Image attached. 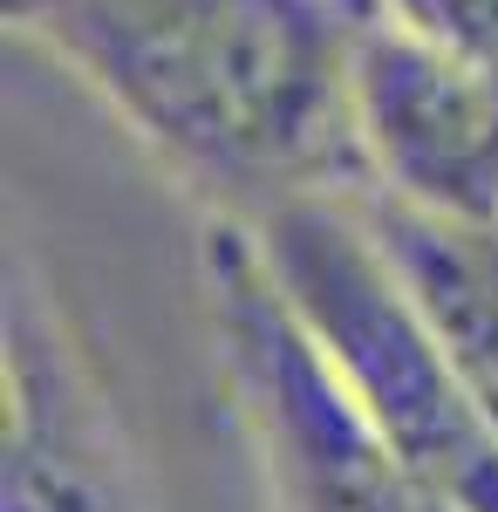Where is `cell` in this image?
<instances>
[{
	"label": "cell",
	"instance_id": "6da1fadb",
	"mask_svg": "<svg viewBox=\"0 0 498 512\" xmlns=\"http://www.w3.org/2000/svg\"><path fill=\"white\" fill-rule=\"evenodd\" d=\"M7 28L103 96L178 178L239 219L335 192L348 144V14L335 0H0Z\"/></svg>",
	"mask_w": 498,
	"mask_h": 512
},
{
	"label": "cell",
	"instance_id": "7a4b0ae2",
	"mask_svg": "<svg viewBox=\"0 0 498 512\" xmlns=\"http://www.w3.org/2000/svg\"><path fill=\"white\" fill-rule=\"evenodd\" d=\"M246 226L273 287L396 458L451 512H498V431L389 267L369 212L342 192H307L253 212Z\"/></svg>",
	"mask_w": 498,
	"mask_h": 512
},
{
	"label": "cell",
	"instance_id": "3957f363",
	"mask_svg": "<svg viewBox=\"0 0 498 512\" xmlns=\"http://www.w3.org/2000/svg\"><path fill=\"white\" fill-rule=\"evenodd\" d=\"M205 308L273 512H451L348 396L239 212L205 226Z\"/></svg>",
	"mask_w": 498,
	"mask_h": 512
},
{
	"label": "cell",
	"instance_id": "277c9868",
	"mask_svg": "<svg viewBox=\"0 0 498 512\" xmlns=\"http://www.w3.org/2000/svg\"><path fill=\"white\" fill-rule=\"evenodd\" d=\"M348 144L376 205L498 226V76L430 48L376 0L348 7Z\"/></svg>",
	"mask_w": 498,
	"mask_h": 512
},
{
	"label": "cell",
	"instance_id": "5b68a950",
	"mask_svg": "<svg viewBox=\"0 0 498 512\" xmlns=\"http://www.w3.org/2000/svg\"><path fill=\"white\" fill-rule=\"evenodd\" d=\"M362 212L383 239L389 267L403 274L410 301L437 328L471 403L498 431V226H437L389 205H362Z\"/></svg>",
	"mask_w": 498,
	"mask_h": 512
},
{
	"label": "cell",
	"instance_id": "8992f818",
	"mask_svg": "<svg viewBox=\"0 0 498 512\" xmlns=\"http://www.w3.org/2000/svg\"><path fill=\"white\" fill-rule=\"evenodd\" d=\"M14 431H7V492L0 512H130L116 451L96 431L89 403L62 369L21 362L14 376Z\"/></svg>",
	"mask_w": 498,
	"mask_h": 512
},
{
	"label": "cell",
	"instance_id": "52a82bcc",
	"mask_svg": "<svg viewBox=\"0 0 498 512\" xmlns=\"http://www.w3.org/2000/svg\"><path fill=\"white\" fill-rule=\"evenodd\" d=\"M389 21H403L430 48L458 55L471 69L498 76V0H376Z\"/></svg>",
	"mask_w": 498,
	"mask_h": 512
}]
</instances>
